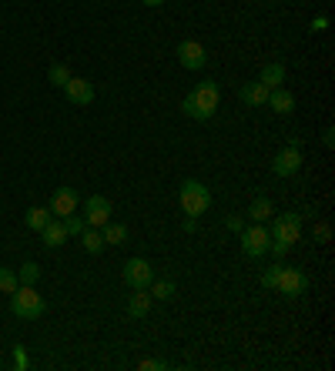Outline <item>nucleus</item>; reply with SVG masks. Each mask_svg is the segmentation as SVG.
<instances>
[{"mask_svg":"<svg viewBox=\"0 0 335 371\" xmlns=\"http://www.w3.org/2000/svg\"><path fill=\"white\" fill-rule=\"evenodd\" d=\"M218 100H222V88L215 80H201V84H195L191 94H185L181 114L191 120H212L218 114Z\"/></svg>","mask_w":335,"mask_h":371,"instance_id":"1","label":"nucleus"},{"mask_svg":"<svg viewBox=\"0 0 335 371\" xmlns=\"http://www.w3.org/2000/svg\"><path fill=\"white\" fill-rule=\"evenodd\" d=\"M268 234H272V248H268V254L282 258V254L302 238V214H295V211H289V214H272Z\"/></svg>","mask_w":335,"mask_h":371,"instance_id":"2","label":"nucleus"},{"mask_svg":"<svg viewBox=\"0 0 335 371\" xmlns=\"http://www.w3.org/2000/svg\"><path fill=\"white\" fill-rule=\"evenodd\" d=\"M178 201H181V211H185L188 218H201L205 211L212 208V191H208V184L188 177V181H181V187H178Z\"/></svg>","mask_w":335,"mask_h":371,"instance_id":"3","label":"nucleus"},{"mask_svg":"<svg viewBox=\"0 0 335 371\" xmlns=\"http://www.w3.org/2000/svg\"><path fill=\"white\" fill-rule=\"evenodd\" d=\"M11 311L21 318V321H37V318L47 311V301L34 291V284H21L11 295Z\"/></svg>","mask_w":335,"mask_h":371,"instance_id":"4","label":"nucleus"},{"mask_svg":"<svg viewBox=\"0 0 335 371\" xmlns=\"http://www.w3.org/2000/svg\"><path fill=\"white\" fill-rule=\"evenodd\" d=\"M268 248H272V234H268L265 224H252V228H242V254L258 261L265 258Z\"/></svg>","mask_w":335,"mask_h":371,"instance_id":"5","label":"nucleus"},{"mask_svg":"<svg viewBox=\"0 0 335 371\" xmlns=\"http://www.w3.org/2000/svg\"><path fill=\"white\" fill-rule=\"evenodd\" d=\"M302 167V144L292 137L279 154H275V161H272V174L275 177H295Z\"/></svg>","mask_w":335,"mask_h":371,"instance_id":"6","label":"nucleus"},{"mask_svg":"<svg viewBox=\"0 0 335 371\" xmlns=\"http://www.w3.org/2000/svg\"><path fill=\"white\" fill-rule=\"evenodd\" d=\"M121 278H124V284H128V288H134V291H148V288H151V281H155V268H151V261H148V258H131V261L124 264Z\"/></svg>","mask_w":335,"mask_h":371,"instance_id":"7","label":"nucleus"},{"mask_svg":"<svg viewBox=\"0 0 335 371\" xmlns=\"http://www.w3.org/2000/svg\"><path fill=\"white\" fill-rule=\"evenodd\" d=\"M275 291H282L285 298H302L305 291H309V274L302 271V268H285V264H282Z\"/></svg>","mask_w":335,"mask_h":371,"instance_id":"8","label":"nucleus"},{"mask_svg":"<svg viewBox=\"0 0 335 371\" xmlns=\"http://www.w3.org/2000/svg\"><path fill=\"white\" fill-rule=\"evenodd\" d=\"M175 54H178V61H181L185 70H201V67L208 64V51H205L201 41H181Z\"/></svg>","mask_w":335,"mask_h":371,"instance_id":"9","label":"nucleus"},{"mask_svg":"<svg viewBox=\"0 0 335 371\" xmlns=\"http://www.w3.org/2000/svg\"><path fill=\"white\" fill-rule=\"evenodd\" d=\"M81 204V197L74 187H57L54 194H51V204H47V211L54 214V218H67V214H74Z\"/></svg>","mask_w":335,"mask_h":371,"instance_id":"10","label":"nucleus"},{"mask_svg":"<svg viewBox=\"0 0 335 371\" xmlns=\"http://www.w3.org/2000/svg\"><path fill=\"white\" fill-rule=\"evenodd\" d=\"M84 221H88L91 228H104L108 221H111V201L100 194H91L84 201Z\"/></svg>","mask_w":335,"mask_h":371,"instance_id":"11","label":"nucleus"},{"mask_svg":"<svg viewBox=\"0 0 335 371\" xmlns=\"http://www.w3.org/2000/svg\"><path fill=\"white\" fill-rule=\"evenodd\" d=\"M64 94L71 104H78V108H84V104H91V100L98 98V90H94V84L91 80H84V77H71L64 84Z\"/></svg>","mask_w":335,"mask_h":371,"instance_id":"12","label":"nucleus"},{"mask_svg":"<svg viewBox=\"0 0 335 371\" xmlns=\"http://www.w3.org/2000/svg\"><path fill=\"white\" fill-rule=\"evenodd\" d=\"M238 98H242V104H245V108H265L268 88L262 84V80H248L245 88L238 90Z\"/></svg>","mask_w":335,"mask_h":371,"instance_id":"13","label":"nucleus"},{"mask_svg":"<svg viewBox=\"0 0 335 371\" xmlns=\"http://www.w3.org/2000/svg\"><path fill=\"white\" fill-rule=\"evenodd\" d=\"M41 238H44V248H61V244L67 241L64 221H61V218H51L44 228H41Z\"/></svg>","mask_w":335,"mask_h":371,"instance_id":"14","label":"nucleus"},{"mask_svg":"<svg viewBox=\"0 0 335 371\" xmlns=\"http://www.w3.org/2000/svg\"><path fill=\"white\" fill-rule=\"evenodd\" d=\"M265 108H272L275 114H292V110H295V98H292L285 88H272L268 90Z\"/></svg>","mask_w":335,"mask_h":371,"instance_id":"15","label":"nucleus"},{"mask_svg":"<svg viewBox=\"0 0 335 371\" xmlns=\"http://www.w3.org/2000/svg\"><path fill=\"white\" fill-rule=\"evenodd\" d=\"M258 80H262V84H265L268 90H272V88H285V84H282V80H285V67H282L279 61H272V64L262 67Z\"/></svg>","mask_w":335,"mask_h":371,"instance_id":"16","label":"nucleus"},{"mask_svg":"<svg viewBox=\"0 0 335 371\" xmlns=\"http://www.w3.org/2000/svg\"><path fill=\"white\" fill-rule=\"evenodd\" d=\"M248 218L255 221V224H265V221H272V201H268L265 194H258L252 204H248Z\"/></svg>","mask_w":335,"mask_h":371,"instance_id":"17","label":"nucleus"},{"mask_svg":"<svg viewBox=\"0 0 335 371\" xmlns=\"http://www.w3.org/2000/svg\"><path fill=\"white\" fill-rule=\"evenodd\" d=\"M100 238H104V244L118 248V244H124V241H128V228H124V224H118V221H108V224L100 228Z\"/></svg>","mask_w":335,"mask_h":371,"instance_id":"18","label":"nucleus"},{"mask_svg":"<svg viewBox=\"0 0 335 371\" xmlns=\"http://www.w3.org/2000/svg\"><path fill=\"white\" fill-rule=\"evenodd\" d=\"M148 311H151V295H148V291H134V295L128 298V315L145 318Z\"/></svg>","mask_w":335,"mask_h":371,"instance_id":"19","label":"nucleus"},{"mask_svg":"<svg viewBox=\"0 0 335 371\" xmlns=\"http://www.w3.org/2000/svg\"><path fill=\"white\" fill-rule=\"evenodd\" d=\"M81 244H84V251L88 254H100L104 251V238H100V228H84L81 231Z\"/></svg>","mask_w":335,"mask_h":371,"instance_id":"20","label":"nucleus"},{"mask_svg":"<svg viewBox=\"0 0 335 371\" xmlns=\"http://www.w3.org/2000/svg\"><path fill=\"white\" fill-rule=\"evenodd\" d=\"M51 218H54V214H51L47 208H27V214H24V224H27L31 231H37V234H41V228H44V224H47Z\"/></svg>","mask_w":335,"mask_h":371,"instance_id":"21","label":"nucleus"},{"mask_svg":"<svg viewBox=\"0 0 335 371\" xmlns=\"http://www.w3.org/2000/svg\"><path fill=\"white\" fill-rule=\"evenodd\" d=\"M175 281L171 278H161V281H151V298H158V301H171L175 298Z\"/></svg>","mask_w":335,"mask_h":371,"instance_id":"22","label":"nucleus"},{"mask_svg":"<svg viewBox=\"0 0 335 371\" xmlns=\"http://www.w3.org/2000/svg\"><path fill=\"white\" fill-rule=\"evenodd\" d=\"M71 77H74V74H71L64 64H51V67H47V80H51L54 88H61V90H64V84L71 80Z\"/></svg>","mask_w":335,"mask_h":371,"instance_id":"23","label":"nucleus"},{"mask_svg":"<svg viewBox=\"0 0 335 371\" xmlns=\"http://www.w3.org/2000/svg\"><path fill=\"white\" fill-rule=\"evenodd\" d=\"M17 288H21L17 271H11V268H0V291H4V295H14Z\"/></svg>","mask_w":335,"mask_h":371,"instance_id":"24","label":"nucleus"},{"mask_svg":"<svg viewBox=\"0 0 335 371\" xmlns=\"http://www.w3.org/2000/svg\"><path fill=\"white\" fill-rule=\"evenodd\" d=\"M37 278H41V268L34 261H27V264H21V274H17V281L21 284H37Z\"/></svg>","mask_w":335,"mask_h":371,"instance_id":"25","label":"nucleus"},{"mask_svg":"<svg viewBox=\"0 0 335 371\" xmlns=\"http://www.w3.org/2000/svg\"><path fill=\"white\" fill-rule=\"evenodd\" d=\"M61 221H64V228H67V238H71V234L78 238L81 231L88 228V221H84V218H78V214H67V218H61Z\"/></svg>","mask_w":335,"mask_h":371,"instance_id":"26","label":"nucleus"},{"mask_svg":"<svg viewBox=\"0 0 335 371\" xmlns=\"http://www.w3.org/2000/svg\"><path fill=\"white\" fill-rule=\"evenodd\" d=\"M279 271H282V261H275L265 274H262V288H268V291H275V284H279Z\"/></svg>","mask_w":335,"mask_h":371,"instance_id":"27","label":"nucleus"},{"mask_svg":"<svg viewBox=\"0 0 335 371\" xmlns=\"http://www.w3.org/2000/svg\"><path fill=\"white\" fill-rule=\"evenodd\" d=\"M14 368H31V358H27V351H24V345H17L14 348Z\"/></svg>","mask_w":335,"mask_h":371,"instance_id":"28","label":"nucleus"},{"mask_svg":"<svg viewBox=\"0 0 335 371\" xmlns=\"http://www.w3.org/2000/svg\"><path fill=\"white\" fill-rule=\"evenodd\" d=\"M138 368H141V371H151V368L161 371V368H168V365L161 358H145V361H138Z\"/></svg>","mask_w":335,"mask_h":371,"instance_id":"29","label":"nucleus"},{"mask_svg":"<svg viewBox=\"0 0 335 371\" xmlns=\"http://www.w3.org/2000/svg\"><path fill=\"white\" fill-rule=\"evenodd\" d=\"M225 228L234 231V234H242V228H245V221L238 218V214H228V218H225Z\"/></svg>","mask_w":335,"mask_h":371,"instance_id":"30","label":"nucleus"},{"mask_svg":"<svg viewBox=\"0 0 335 371\" xmlns=\"http://www.w3.org/2000/svg\"><path fill=\"white\" fill-rule=\"evenodd\" d=\"M329 238H332V228H329L325 221H319V224H315V241H322V244H325Z\"/></svg>","mask_w":335,"mask_h":371,"instance_id":"31","label":"nucleus"},{"mask_svg":"<svg viewBox=\"0 0 335 371\" xmlns=\"http://www.w3.org/2000/svg\"><path fill=\"white\" fill-rule=\"evenodd\" d=\"M325 27H329V17H325V14H322V17H315V21H312V33H322Z\"/></svg>","mask_w":335,"mask_h":371,"instance_id":"32","label":"nucleus"},{"mask_svg":"<svg viewBox=\"0 0 335 371\" xmlns=\"http://www.w3.org/2000/svg\"><path fill=\"white\" fill-rule=\"evenodd\" d=\"M195 228H198V218H185V221H181V231H185V234H195Z\"/></svg>","mask_w":335,"mask_h":371,"instance_id":"33","label":"nucleus"},{"mask_svg":"<svg viewBox=\"0 0 335 371\" xmlns=\"http://www.w3.org/2000/svg\"><path fill=\"white\" fill-rule=\"evenodd\" d=\"M332 127H325V134H322V144H325V147H332V144H335V137H332Z\"/></svg>","mask_w":335,"mask_h":371,"instance_id":"34","label":"nucleus"},{"mask_svg":"<svg viewBox=\"0 0 335 371\" xmlns=\"http://www.w3.org/2000/svg\"><path fill=\"white\" fill-rule=\"evenodd\" d=\"M141 4H145V7H161L165 0H141Z\"/></svg>","mask_w":335,"mask_h":371,"instance_id":"35","label":"nucleus"}]
</instances>
